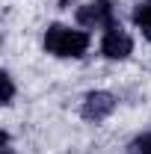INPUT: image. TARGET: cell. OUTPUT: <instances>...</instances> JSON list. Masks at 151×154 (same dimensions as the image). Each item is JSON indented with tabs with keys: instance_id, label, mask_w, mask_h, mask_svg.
Listing matches in <instances>:
<instances>
[{
	"instance_id": "cell-2",
	"label": "cell",
	"mask_w": 151,
	"mask_h": 154,
	"mask_svg": "<svg viewBox=\"0 0 151 154\" xmlns=\"http://www.w3.org/2000/svg\"><path fill=\"white\" fill-rule=\"evenodd\" d=\"M113 0H92V3H86V6H80L77 9V24L80 27H113Z\"/></svg>"
},
{
	"instance_id": "cell-7",
	"label": "cell",
	"mask_w": 151,
	"mask_h": 154,
	"mask_svg": "<svg viewBox=\"0 0 151 154\" xmlns=\"http://www.w3.org/2000/svg\"><path fill=\"white\" fill-rule=\"evenodd\" d=\"M0 80H3V104H12V98H15V83H12V77L3 71Z\"/></svg>"
},
{
	"instance_id": "cell-5",
	"label": "cell",
	"mask_w": 151,
	"mask_h": 154,
	"mask_svg": "<svg viewBox=\"0 0 151 154\" xmlns=\"http://www.w3.org/2000/svg\"><path fill=\"white\" fill-rule=\"evenodd\" d=\"M133 24L142 30V36L151 42V0H142L136 9H133Z\"/></svg>"
},
{
	"instance_id": "cell-3",
	"label": "cell",
	"mask_w": 151,
	"mask_h": 154,
	"mask_svg": "<svg viewBox=\"0 0 151 154\" xmlns=\"http://www.w3.org/2000/svg\"><path fill=\"white\" fill-rule=\"evenodd\" d=\"M131 51H133V38L128 36L119 24L107 27L104 42H101V54L107 59H125V57H131Z\"/></svg>"
},
{
	"instance_id": "cell-1",
	"label": "cell",
	"mask_w": 151,
	"mask_h": 154,
	"mask_svg": "<svg viewBox=\"0 0 151 154\" xmlns=\"http://www.w3.org/2000/svg\"><path fill=\"white\" fill-rule=\"evenodd\" d=\"M89 48V33L83 30H71V27H62V24H51L45 30V51L62 59H77L86 54Z\"/></svg>"
},
{
	"instance_id": "cell-4",
	"label": "cell",
	"mask_w": 151,
	"mask_h": 154,
	"mask_svg": "<svg viewBox=\"0 0 151 154\" xmlns=\"http://www.w3.org/2000/svg\"><path fill=\"white\" fill-rule=\"evenodd\" d=\"M113 110H116V95H110V92H89L83 98L80 116L86 122H104Z\"/></svg>"
},
{
	"instance_id": "cell-8",
	"label": "cell",
	"mask_w": 151,
	"mask_h": 154,
	"mask_svg": "<svg viewBox=\"0 0 151 154\" xmlns=\"http://www.w3.org/2000/svg\"><path fill=\"white\" fill-rule=\"evenodd\" d=\"M3 154H12V148H9V145H6V148H3Z\"/></svg>"
},
{
	"instance_id": "cell-6",
	"label": "cell",
	"mask_w": 151,
	"mask_h": 154,
	"mask_svg": "<svg viewBox=\"0 0 151 154\" xmlns=\"http://www.w3.org/2000/svg\"><path fill=\"white\" fill-rule=\"evenodd\" d=\"M128 154H151V134L136 136L131 145H128Z\"/></svg>"
}]
</instances>
